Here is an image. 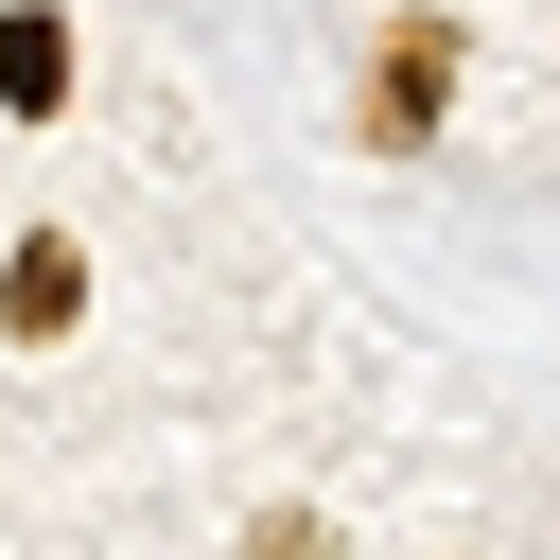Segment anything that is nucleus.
I'll list each match as a JSON object with an SVG mask.
<instances>
[{
    "instance_id": "1",
    "label": "nucleus",
    "mask_w": 560,
    "mask_h": 560,
    "mask_svg": "<svg viewBox=\"0 0 560 560\" xmlns=\"http://www.w3.org/2000/svg\"><path fill=\"white\" fill-rule=\"evenodd\" d=\"M455 52H472V35H455L438 0L368 35V140H385V158H402V140H438V105H455Z\"/></svg>"
},
{
    "instance_id": "2",
    "label": "nucleus",
    "mask_w": 560,
    "mask_h": 560,
    "mask_svg": "<svg viewBox=\"0 0 560 560\" xmlns=\"http://www.w3.org/2000/svg\"><path fill=\"white\" fill-rule=\"evenodd\" d=\"M70 315H88V245H70V228H35V245L0 262V332H18V350H52Z\"/></svg>"
},
{
    "instance_id": "3",
    "label": "nucleus",
    "mask_w": 560,
    "mask_h": 560,
    "mask_svg": "<svg viewBox=\"0 0 560 560\" xmlns=\"http://www.w3.org/2000/svg\"><path fill=\"white\" fill-rule=\"evenodd\" d=\"M0 105H18V122L70 105V18H52V0H0Z\"/></svg>"
},
{
    "instance_id": "4",
    "label": "nucleus",
    "mask_w": 560,
    "mask_h": 560,
    "mask_svg": "<svg viewBox=\"0 0 560 560\" xmlns=\"http://www.w3.org/2000/svg\"><path fill=\"white\" fill-rule=\"evenodd\" d=\"M245 560H332V525H315V508H280V525H245Z\"/></svg>"
}]
</instances>
